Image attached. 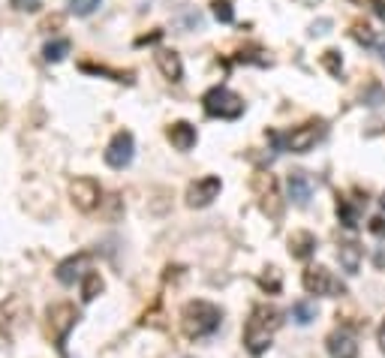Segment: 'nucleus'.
<instances>
[{"label": "nucleus", "instance_id": "0eeeda50", "mask_svg": "<svg viewBox=\"0 0 385 358\" xmlns=\"http://www.w3.org/2000/svg\"><path fill=\"white\" fill-rule=\"evenodd\" d=\"M253 193L259 196V208L265 211L268 217H280V193H277V178L268 175V172H262V175L253 178Z\"/></svg>", "mask_w": 385, "mask_h": 358}, {"label": "nucleus", "instance_id": "f03ea898", "mask_svg": "<svg viewBox=\"0 0 385 358\" xmlns=\"http://www.w3.org/2000/svg\"><path fill=\"white\" fill-rule=\"evenodd\" d=\"M220 323H223V314L211 301H187L184 310H181V328L190 341L211 337L220 328Z\"/></svg>", "mask_w": 385, "mask_h": 358}, {"label": "nucleus", "instance_id": "ddd939ff", "mask_svg": "<svg viewBox=\"0 0 385 358\" xmlns=\"http://www.w3.org/2000/svg\"><path fill=\"white\" fill-rule=\"evenodd\" d=\"M328 355L331 358H359V343H355V337L350 332H334L328 334Z\"/></svg>", "mask_w": 385, "mask_h": 358}, {"label": "nucleus", "instance_id": "393cba45", "mask_svg": "<svg viewBox=\"0 0 385 358\" xmlns=\"http://www.w3.org/2000/svg\"><path fill=\"white\" fill-rule=\"evenodd\" d=\"M322 67L331 72L334 79H341V72H343V58H341V51H334V49L322 51Z\"/></svg>", "mask_w": 385, "mask_h": 358}, {"label": "nucleus", "instance_id": "cd10ccee", "mask_svg": "<svg viewBox=\"0 0 385 358\" xmlns=\"http://www.w3.org/2000/svg\"><path fill=\"white\" fill-rule=\"evenodd\" d=\"M259 286L277 295V292H280V274H277V268H268V274H262V277H259Z\"/></svg>", "mask_w": 385, "mask_h": 358}, {"label": "nucleus", "instance_id": "4468645a", "mask_svg": "<svg viewBox=\"0 0 385 358\" xmlns=\"http://www.w3.org/2000/svg\"><path fill=\"white\" fill-rule=\"evenodd\" d=\"M154 60H157V70L163 72V79H169V81H181V79H184V63H181V54L178 51L160 49L157 54H154Z\"/></svg>", "mask_w": 385, "mask_h": 358}, {"label": "nucleus", "instance_id": "423d86ee", "mask_svg": "<svg viewBox=\"0 0 385 358\" xmlns=\"http://www.w3.org/2000/svg\"><path fill=\"white\" fill-rule=\"evenodd\" d=\"M325 136V124L322 121H307V124H301L295 127L289 136H286V151L292 154H307V151H313L316 148V142Z\"/></svg>", "mask_w": 385, "mask_h": 358}, {"label": "nucleus", "instance_id": "f3484780", "mask_svg": "<svg viewBox=\"0 0 385 358\" xmlns=\"http://www.w3.org/2000/svg\"><path fill=\"white\" fill-rule=\"evenodd\" d=\"M361 256H364V250L355 241H343L341 247H337V259H341V268L346 271V274H359V268H361Z\"/></svg>", "mask_w": 385, "mask_h": 358}, {"label": "nucleus", "instance_id": "dca6fc26", "mask_svg": "<svg viewBox=\"0 0 385 358\" xmlns=\"http://www.w3.org/2000/svg\"><path fill=\"white\" fill-rule=\"evenodd\" d=\"M316 250V235L313 232H304V229H298V232L289 235V253L295 256V259H310Z\"/></svg>", "mask_w": 385, "mask_h": 358}, {"label": "nucleus", "instance_id": "9d476101", "mask_svg": "<svg viewBox=\"0 0 385 358\" xmlns=\"http://www.w3.org/2000/svg\"><path fill=\"white\" fill-rule=\"evenodd\" d=\"M301 283H304V289L310 292V295H341V292H343V286L331 277V271L322 268V265L307 268L304 277H301Z\"/></svg>", "mask_w": 385, "mask_h": 358}, {"label": "nucleus", "instance_id": "c9c22d12", "mask_svg": "<svg viewBox=\"0 0 385 358\" xmlns=\"http://www.w3.org/2000/svg\"><path fill=\"white\" fill-rule=\"evenodd\" d=\"M370 3H373V13H377L382 22H385V0H370Z\"/></svg>", "mask_w": 385, "mask_h": 358}, {"label": "nucleus", "instance_id": "6e6552de", "mask_svg": "<svg viewBox=\"0 0 385 358\" xmlns=\"http://www.w3.org/2000/svg\"><path fill=\"white\" fill-rule=\"evenodd\" d=\"M69 199H72V205H76L79 211L90 214V211L103 202V190H99V184L94 178H76L69 184Z\"/></svg>", "mask_w": 385, "mask_h": 358}, {"label": "nucleus", "instance_id": "c85d7f7f", "mask_svg": "<svg viewBox=\"0 0 385 358\" xmlns=\"http://www.w3.org/2000/svg\"><path fill=\"white\" fill-rule=\"evenodd\" d=\"M99 3H103V0H69V9L76 15H90Z\"/></svg>", "mask_w": 385, "mask_h": 358}, {"label": "nucleus", "instance_id": "4be33fe9", "mask_svg": "<svg viewBox=\"0 0 385 358\" xmlns=\"http://www.w3.org/2000/svg\"><path fill=\"white\" fill-rule=\"evenodd\" d=\"M292 319H295L298 325H310L316 319V304L313 301H295V304H292Z\"/></svg>", "mask_w": 385, "mask_h": 358}, {"label": "nucleus", "instance_id": "c756f323", "mask_svg": "<svg viewBox=\"0 0 385 358\" xmlns=\"http://www.w3.org/2000/svg\"><path fill=\"white\" fill-rule=\"evenodd\" d=\"M331 31V18H319V22H313V27H310V33L313 36H322Z\"/></svg>", "mask_w": 385, "mask_h": 358}, {"label": "nucleus", "instance_id": "39448f33", "mask_svg": "<svg viewBox=\"0 0 385 358\" xmlns=\"http://www.w3.org/2000/svg\"><path fill=\"white\" fill-rule=\"evenodd\" d=\"M133 154H136V139H133V133L130 130H117L112 136V142L106 145V154H103V160H106V166H112V169H126L133 163Z\"/></svg>", "mask_w": 385, "mask_h": 358}, {"label": "nucleus", "instance_id": "2eb2a0df", "mask_svg": "<svg viewBox=\"0 0 385 358\" xmlns=\"http://www.w3.org/2000/svg\"><path fill=\"white\" fill-rule=\"evenodd\" d=\"M88 259H90V253H76V256H69V259H63L60 265H58V280L63 283V286H72L79 277H81V271H85V265H88Z\"/></svg>", "mask_w": 385, "mask_h": 358}, {"label": "nucleus", "instance_id": "b1692460", "mask_svg": "<svg viewBox=\"0 0 385 358\" xmlns=\"http://www.w3.org/2000/svg\"><path fill=\"white\" fill-rule=\"evenodd\" d=\"M352 36H355V42H361V45H364V49H377V36H373L370 24L355 22V24H352Z\"/></svg>", "mask_w": 385, "mask_h": 358}, {"label": "nucleus", "instance_id": "6ab92c4d", "mask_svg": "<svg viewBox=\"0 0 385 358\" xmlns=\"http://www.w3.org/2000/svg\"><path fill=\"white\" fill-rule=\"evenodd\" d=\"M79 67L81 70H85V72H97V76H108V79H112V81H124V85H133V72H117V70H108V67H99V63H79Z\"/></svg>", "mask_w": 385, "mask_h": 358}, {"label": "nucleus", "instance_id": "e433bc0d", "mask_svg": "<svg viewBox=\"0 0 385 358\" xmlns=\"http://www.w3.org/2000/svg\"><path fill=\"white\" fill-rule=\"evenodd\" d=\"M377 51H379V58H382V63H385V33L377 36Z\"/></svg>", "mask_w": 385, "mask_h": 358}, {"label": "nucleus", "instance_id": "72a5a7b5", "mask_svg": "<svg viewBox=\"0 0 385 358\" xmlns=\"http://www.w3.org/2000/svg\"><path fill=\"white\" fill-rule=\"evenodd\" d=\"M60 24H63V15H51L42 22V31H51V27H60Z\"/></svg>", "mask_w": 385, "mask_h": 358}, {"label": "nucleus", "instance_id": "1a4fd4ad", "mask_svg": "<svg viewBox=\"0 0 385 358\" xmlns=\"http://www.w3.org/2000/svg\"><path fill=\"white\" fill-rule=\"evenodd\" d=\"M220 190H223V181L217 175H205V178L192 181L187 187V205L190 208H208L211 202L220 196Z\"/></svg>", "mask_w": 385, "mask_h": 358}, {"label": "nucleus", "instance_id": "bb28decb", "mask_svg": "<svg viewBox=\"0 0 385 358\" xmlns=\"http://www.w3.org/2000/svg\"><path fill=\"white\" fill-rule=\"evenodd\" d=\"M238 60L259 63V67H271V58H268L265 51H259V49H247V51H241V54H238Z\"/></svg>", "mask_w": 385, "mask_h": 358}, {"label": "nucleus", "instance_id": "aec40b11", "mask_svg": "<svg viewBox=\"0 0 385 358\" xmlns=\"http://www.w3.org/2000/svg\"><path fill=\"white\" fill-rule=\"evenodd\" d=\"M103 289H106L103 277H99L97 271H88V274H85V280H81V298H85V301H94Z\"/></svg>", "mask_w": 385, "mask_h": 358}, {"label": "nucleus", "instance_id": "a211bd4d", "mask_svg": "<svg viewBox=\"0 0 385 358\" xmlns=\"http://www.w3.org/2000/svg\"><path fill=\"white\" fill-rule=\"evenodd\" d=\"M359 214H361V202H355V205H352V202L346 199V196L337 199V220H341L346 229L359 226Z\"/></svg>", "mask_w": 385, "mask_h": 358}, {"label": "nucleus", "instance_id": "f704fd0d", "mask_svg": "<svg viewBox=\"0 0 385 358\" xmlns=\"http://www.w3.org/2000/svg\"><path fill=\"white\" fill-rule=\"evenodd\" d=\"M163 36V31H154V33H148V36H139V40H136V45H148V42H157Z\"/></svg>", "mask_w": 385, "mask_h": 358}, {"label": "nucleus", "instance_id": "5701e85b", "mask_svg": "<svg viewBox=\"0 0 385 358\" xmlns=\"http://www.w3.org/2000/svg\"><path fill=\"white\" fill-rule=\"evenodd\" d=\"M211 13H214V18H217V22H223V24H232L235 22L232 0H211Z\"/></svg>", "mask_w": 385, "mask_h": 358}, {"label": "nucleus", "instance_id": "7c9ffc66", "mask_svg": "<svg viewBox=\"0 0 385 358\" xmlns=\"http://www.w3.org/2000/svg\"><path fill=\"white\" fill-rule=\"evenodd\" d=\"M370 232L377 238H385V217H373L370 220Z\"/></svg>", "mask_w": 385, "mask_h": 358}, {"label": "nucleus", "instance_id": "9b49d317", "mask_svg": "<svg viewBox=\"0 0 385 358\" xmlns=\"http://www.w3.org/2000/svg\"><path fill=\"white\" fill-rule=\"evenodd\" d=\"M286 187H289V199L295 202L298 208L310 205V199H313V178H310L307 172H292Z\"/></svg>", "mask_w": 385, "mask_h": 358}, {"label": "nucleus", "instance_id": "2f4dec72", "mask_svg": "<svg viewBox=\"0 0 385 358\" xmlns=\"http://www.w3.org/2000/svg\"><path fill=\"white\" fill-rule=\"evenodd\" d=\"M15 9H22V13H33L36 6H40V0H13Z\"/></svg>", "mask_w": 385, "mask_h": 358}, {"label": "nucleus", "instance_id": "f8f14e48", "mask_svg": "<svg viewBox=\"0 0 385 358\" xmlns=\"http://www.w3.org/2000/svg\"><path fill=\"white\" fill-rule=\"evenodd\" d=\"M166 136H169V142H172V148H175V151H192V148H196V139H199L196 127H192L190 121H175L166 130Z\"/></svg>", "mask_w": 385, "mask_h": 358}, {"label": "nucleus", "instance_id": "f257e3e1", "mask_svg": "<svg viewBox=\"0 0 385 358\" xmlns=\"http://www.w3.org/2000/svg\"><path fill=\"white\" fill-rule=\"evenodd\" d=\"M280 310L277 307H271V304H259V307H253V314L250 319H247V325H244V346H247V352H250L253 358H259L268 352V346H271V337L274 332L280 328Z\"/></svg>", "mask_w": 385, "mask_h": 358}, {"label": "nucleus", "instance_id": "20e7f679", "mask_svg": "<svg viewBox=\"0 0 385 358\" xmlns=\"http://www.w3.org/2000/svg\"><path fill=\"white\" fill-rule=\"evenodd\" d=\"M76 323H79V310L72 304H51L45 310V328H49V337L60 355L67 352V337L76 328Z\"/></svg>", "mask_w": 385, "mask_h": 358}, {"label": "nucleus", "instance_id": "58836bf2", "mask_svg": "<svg viewBox=\"0 0 385 358\" xmlns=\"http://www.w3.org/2000/svg\"><path fill=\"white\" fill-rule=\"evenodd\" d=\"M379 205H382V211H385V193H382V199H379Z\"/></svg>", "mask_w": 385, "mask_h": 358}, {"label": "nucleus", "instance_id": "473e14b6", "mask_svg": "<svg viewBox=\"0 0 385 358\" xmlns=\"http://www.w3.org/2000/svg\"><path fill=\"white\" fill-rule=\"evenodd\" d=\"M117 214H121V199L112 196V199H108V220H115Z\"/></svg>", "mask_w": 385, "mask_h": 358}, {"label": "nucleus", "instance_id": "4c0bfd02", "mask_svg": "<svg viewBox=\"0 0 385 358\" xmlns=\"http://www.w3.org/2000/svg\"><path fill=\"white\" fill-rule=\"evenodd\" d=\"M377 341H379V350L385 352V319H382V325H379V334H377Z\"/></svg>", "mask_w": 385, "mask_h": 358}, {"label": "nucleus", "instance_id": "7ed1b4c3", "mask_svg": "<svg viewBox=\"0 0 385 358\" xmlns=\"http://www.w3.org/2000/svg\"><path fill=\"white\" fill-rule=\"evenodd\" d=\"M202 108H205V115L220 117V121H235V117L244 115V99L238 97L235 90L214 85L211 90H205V97H202Z\"/></svg>", "mask_w": 385, "mask_h": 358}, {"label": "nucleus", "instance_id": "412c9836", "mask_svg": "<svg viewBox=\"0 0 385 358\" xmlns=\"http://www.w3.org/2000/svg\"><path fill=\"white\" fill-rule=\"evenodd\" d=\"M69 49H72V42H69V40H51V42L42 49V58L49 60V63H58V60L67 58Z\"/></svg>", "mask_w": 385, "mask_h": 358}, {"label": "nucleus", "instance_id": "a878e982", "mask_svg": "<svg viewBox=\"0 0 385 358\" xmlns=\"http://www.w3.org/2000/svg\"><path fill=\"white\" fill-rule=\"evenodd\" d=\"M361 99H364V103H368L370 108L382 106V103H385V90H382V85H379V81H370V85H368V90H361Z\"/></svg>", "mask_w": 385, "mask_h": 358}]
</instances>
